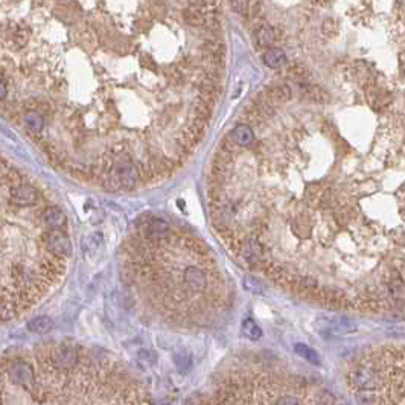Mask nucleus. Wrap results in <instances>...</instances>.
I'll use <instances>...</instances> for the list:
<instances>
[{"label": "nucleus", "mask_w": 405, "mask_h": 405, "mask_svg": "<svg viewBox=\"0 0 405 405\" xmlns=\"http://www.w3.org/2000/svg\"><path fill=\"white\" fill-rule=\"evenodd\" d=\"M274 30L270 26L262 25L256 29V40L259 46H270L274 41Z\"/></svg>", "instance_id": "nucleus-17"}, {"label": "nucleus", "mask_w": 405, "mask_h": 405, "mask_svg": "<svg viewBox=\"0 0 405 405\" xmlns=\"http://www.w3.org/2000/svg\"><path fill=\"white\" fill-rule=\"evenodd\" d=\"M23 122H25V125L32 131V133H40L44 127V119L40 113L37 112H29L25 115L23 117Z\"/></svg>", "instance_id": "nucleus-15"}, {"label": "nucleus", "mask_w": 405, "mask_h": 405, "mask_svg": "<svg viewBox=\"0 0 405 405\" xmlns=\"http://www.w3.org/2000/svg\"><path fill=\"white\" fill-rule=\"evenodd\" d=\"M294 350L297 355H300L303 360H306L308 363L311 364H314V366H320L321 364V360H320V355L313 349V347H309L306 345H303V343H297V345L294 346Z\"/></svg>", "instance_id": "nucleus-14"}, {"label": "nucleus", "mask_w": 405, "mask_h": 405, "mask_svg": "<svg viewBox=\"0 0 405 405\" xmlns=\"http://www.w3.org/2000/svg\"><path fill=\"white\" fill-rule=\"evenodd\" d=\"M244 288L253 294H262L265 291V287H263V284H260V280H258L256 277H252V276L244 277Z\"/></svg>", "instance_id": "nucleus-20"}, {"label": "nucleus", "mask_w": 405, "mask_h": 405, "mask_svg": "<svg viewBox=\"0 0 405 405\" xmlns=\"http://www.w3.org/2000/svg\"><path fill=\"white\" fill-rule=\"evenodd\" d=\"M316 329L318 332H329L334 335H347L358 331V324L349 318L345 317H335V318H317Z\"/></svg>", "instance_id": "nucleus-2"}, {"label": "nucleus", "mask_w": 405, "mask_h": 405, "mask_svg": "<svg viewBox=\"0 0 405 405\" xmlns=\"http://www.w3.org/2000/svg\"><path fill=\"white\" fill-rule=\"evenodd\" d=\"M262 95H263V99L267 101V104H270L271 107H276V105L287 102L291 98V90L285 84H282V86H268V87L263 88Z\"/></svg>", "instance_id": "nucleus-7"}, {"label": "nucleus", "mask_w": 405, "mask_h": 405, "mask_svg": "<svg viewBox=\"0 0 405 405\" xmlns=\"http://www.w3.org/2000/svg\"><path fill=\"white\" fill-rule=\"evenodd\" d=\"M6 95H8V87H6V84L2 80H0V101L5 99Z\"/></svg>", "instance_id": "nucleus-27"}, {"label": "nucleus", "mask_w": 405, "mask_h": 405, "mask_svg": "<svg viewBox=\"0 0 405 405\" xmlns=\"http://www.w3.org/2000/svg\"><path fill=\"white\" fill-rule=\"evenodd\" d=\"M174 363L181 375H186V373L192 369V358L188 353H177L174 358Z\"/></svg>", "instance_id": "nucleus-19"}, {"label": "nucleus", "mask_w": 405, "mask_h": 405, "mask_svg": "<svg viewBox=\"0 0 405 405\" xmlns=\"http://www.w3.org/2000/svg\"><path fill=\"white\" fill-rule=\"evenodd\" d=\"M184 284L192 291H202L207 287V274L206 271L200 267H188L183 274Z\"/></svg>", "instance_id": "nucleus-6"}, {"label": "nucleus", "mask_w": 405, "mask_h": 405, "mask_svg": "<svg viewBox=\"0 0 405 405\" xmlns=\"http://www.w3.org/2000/svg\"><path fill=\"white\" fill-rule=\"evenodd\" d=\"M9 378L12 379L14 384H17L23 388H28V390L35 382L34 369L30 367L26 361H22V360L14 361L9 366Z\"/></svg>", "instance_id": "nucleus-4"}, {"label": "nucleus", "mask_w": 405, "mask_h": 405, "mask_svg": "<svg viewBox=\"0 0 405 405\" xmlns=\"http://www.w3.org/2000/svg\"><path fill=\"white\" fill-rule=\"evenodd\" d=\"M113 169H110L108 173L105 174H112L119 188H123V189H133L136 188V184L139 183V169L136 165H133L131 162H127V160H122V162H117L115 163V166H112Z\"/></svg>", "instance_id": "nucleus-1"}, {"label": "nucleus", "mask_w": 405, "mask_h": 405, "mask_svg": "<svg viewBox=\"0 0 405 405\" xmlns=\"http://www.w3.org/2000/svg\"><path fill=\"white\" fill-rule=\"evenodd\" d=\"M230 136L238 146H248L253 142V131L247 123H238L235 130L230 133Z\"/></svg>", "instance_id": "nucleus-11"}, {"label": "nucleus", "mask_w": 405, "mask_h": 405, "mask_svg": "<svg viewBox=\"0 0 405 405\" xmlns=\"http://www.w3.org/2000/svg\"><path fill=\"white\" fill-rule=\"evenodd\" d=\"M52 360L57 367L69 369L73 367L76 363V352L70 347H61L52 355Z\"/></svg>", "instance_id": "nucleus-10"}, {"label": "nucleus", "mask_w": 405, "mask_h": 405, "mask_svg": "<svg viewBox=\"0 0 405 405\" xmlns=\"http://www.w3.org/2000/svg\"><path fill=\"white\" fill-rule=\"evenodd\" d=\"M54 320L48 316H40L28 321V331L34 334H48L54 329Z\"/></svg>", "instance_id": "nucleus-12"}, {"label": "nucleus", "mask_w": 405, "mask_h": 405, "mask_svg": "<svg viewBox=\"0 0 405 405\" xmlns=\"http://www.w3.org/2000/svg\"><path fill=\"white\" fill-rule=\"evenodd\" d=\"M183 19L186 23H189L191 26H202L204 25V15L201 14V11L195 9V8H186L183 11Z\"/></svg>", "instance_id": "nucleus-18"}, {"label": "nucleus", "mask_w": 405, "mask_h": 405, "mask_svg": "<svg viewBox=\"0 0 405 405\" xmlns=\"http://www.w3.org/2000/svg\"><path fill=\"white\" fill-rule=\"evenodd\" d=\"M204 49L207 54H215V55H223V52L226 51L224 44L221 40H218L215 37H210L209 40H206L204 43Z\"/></svg>", "instance_id": "nucleus-21"}, {"label": "nucleus", "mask_w": 405, "mask_h": 405, "mask_svg": "<svg viewBox=\"0 0 405 405\" xmlns=\"http://www.w3.org/2000/svg\"><path fill=\"white\" fill-rule=\"evenodd\" d=\"M11 201L17 206H34L38 201V191L29 184H15L11 189Z\"/></svg>", "instance_id": "nucleus-5"}, {"label": "nucleus", "mask_w": 405, "mask_h": 405, "mask_svg": "<svg viewBox=\"0 0 405 405\" xmlns=\"http://www.w3.org/2000/svg\"><path fill=\"white\" fill-rule=\"evenodd\" d=\"M43 241L46 248H48V252L54 256L64 259L72 255V244L64 231L49 230L48 233H44Z\"/></svg>", "instance_id": "nucleus-3"}, {"label": "nucleus", "mask_w": 405, "mask_h": 405, "mask_svg": "<svg viewBox=\"0 0 405 405\" xmlns=\"http://www.w3.org/2000/svg\"><path fill=\"white\" fill-rule=\"evenodd\" d=\"M242 334L247 338L253 340V341H256V340H259L262 337V331H260V328H259L258 323L253 318H245L242 321Z\"/></svg>", "instance_id": "nucleus-16"}, {"label": "nucleus", "mask_w": 405, "mask_h": 405, "mask_svg": "<svg viewBox=\"0 0 405 405\" xmlns=\"http://www.w3.org/2000/svg\"><path fill=\"white\" fill-rule=\"evenodd\" d=\"M43 221L52 230H61L66 226V215L58 207H48L43 212Z\"/></svg>", "instance_id": "nucleus-9"}, {"label": "nucleus", "mask_w": 405, "mask_h": 405, "mask_svg": "<svg viewBox=\"0 0 405 405\" xmlns=\"http://www.w3.org/2000/svg\"><path fill=\"white\" fill-rule=\"evenodd\" d=\"M287 75L289 78H292V80H299L300 81V80H306V78L309 76V72L305 67H302V66H291V67H288Z\"/></svg>", "instance_id": "nucleus-22"}, {"label": "nucleus", "mask_w": 405, "mask_h": 405, "mask_svg": "<svg viewBox=\"0 0 405 405\" xmlns=\"http://www.w3.org/2000/svg\"><path fill=\"white\" fill-rule=\"evenodd\" d=\"M230 5L235 8L239 14H247L248 9H250V3L248 2H231Z\"/></svg>", "instance_id": "nucleus-26"}, {"label": "nucleus", "mask_w": 405, "mask_h": 405, "mask_svg": "<svg viewBox=\"0 0 405 405\" xmlns=\"http://www.w3.org/2000/svg\"><path fill=\"white\" fill-rule=\"evenodd\" d=\"M276 405H300L297 398L294 396H289V395H285V396H280L277 401H276Z\"/></svg>", "instance_id": "nucleus-25"}, {"label": "nucleus", "mask_w": 405, "mask_h": 405, "mask_svg": "<svg viewBox=\"0 0 405 405\" xmlns=\"http://www.w3.org/2000/svg\"><path fill=\"white\" fill-rule=\"evenodd\" d=\"M263 63L271 69L284 67L287 64V55L282 49H277V48L270 49L265 52V55H263Z\"/></svg>", "instance_id": "nucleus-13"}, {"label": "nucleus", "mask_w": 405, "mask_h": 405, "mask_svg": "<svg viewBox=\"0 0 405 405\" xmlns=\"http://www.w3.org/2000/svg\"><path fill=\"white\" fill-rule=\"evenodd\" d=\"M171 235V227L163 220H152L145 227V238L146 241L155 242V241H165Z\"/></svg>", "instance_id": "nucleus-8"}, {"label": "nucleus", "mask_w": 405, "mask_h": 405, "mask_svg": "<svg viewBox=\"0 0 405 405\" xmlns=\"http://www.w3.org/2000/svg\"><path fill=\"white\" fill-rule=\"evenodd\" d=\"M220 149H221V151H226V152H229V154H233V152H235V151L238 149V145L235 144V140L231 139V136L227 134V136L223 139L221 148H220Z\"/></svg>", "instance_id": "nucleus-24"}, {"label": "nucleus", "mask_w": 405, "mask_h": 405, "mask_svg": "<svg viewBox=\"0 0 405 405\" xmlns=\"http://www.w3.org/2000/svg\"><path fill=\"white\" fill-rule=\"evenodd\" d=\"M137 356H139V360H140V361H144V363H145V364H148V366H152V364L157 363V355H155L152 350L142 349V350H139Z\"/></svg>", "instance_id": "nucleus-23"}]
</instances>
